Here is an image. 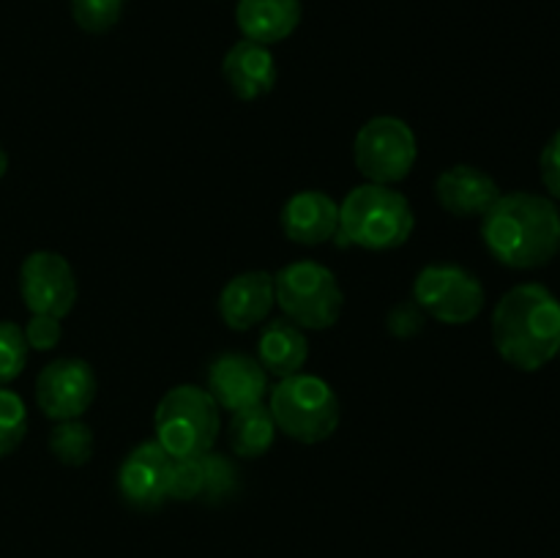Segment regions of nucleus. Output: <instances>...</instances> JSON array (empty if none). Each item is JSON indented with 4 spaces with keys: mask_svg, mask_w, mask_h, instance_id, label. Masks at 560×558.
<instances>
[{
    "mask_svg": "<svg viewBox=\"0 0 560 558\" xmlns=\"http://www.w3.org/2000/svg\"><path fill=\"white\" fill-rule=\"evenodd\" d=\"M22 332H25L27 348L33 350H52L60 342V337H63L60 321L49 315H31V321H27Z\"/></svg>",
    "mask_w": 560,
    "mask_h": 558,
    "instance_id": "nucleus-27",
    "label": "nucleus"
},
{
    "mask_svg": "<svg viewBox=\"0 0 560 558\" xmlns=\"http://www.w3.org/2000/svg\"><path fill=\"white\" fill-rule=\"evenodd\" d=\"M202 468H206V487H202V496L208 501H219V498H228L230 492L238 487V470L233 468L228 457L222 454H202Z\"/></svg>",
    "mask_w": 560,
    "mask_h": 558,
    "instance_id": "nucleus-24",
    "label": "nucleus"
},
{
    "mask_svg": "<svg viewBox=\"0 0 560 558\" xmlns=\"http://www.w3.org/2000/svg\"><path fill=\"white\" fill-rule=\"evenodd\" d=\"M419 156L413 129L394 115H377L366 120L353 142L355 167L370 184L392 186L405 181Z\"/></svg>",
    "mask_w": 560,
    "mask_h": 558,
    "instance_id": "nucleus-7",
    "label": "nucleus"
},
{
    "mask_svg": "<svg viewBox=\"0 0 560 558\" xmlns=\"http://www.w3.org/2000/svg\"><path fill=\"white\" fill-rule=\"evenodd\" d=\"M277 430L299 443H320L337 432L339 427V399L326 381L315 375L282 377L271 388L268 397Z\"/></svg>",
    "mask_w": 560,
    "mask_h": 558,
    "instance_id": "nucleus-4",
    "label": "nucleus"
},
{
    "mask_svg": "<svg viewBox=\"0 0 560 558\" xmlns=\"http://www.w3.org/2000/svg\"><path fill=\"white\" fill-rule=\"evenodd\" d=\"M273 299L299 328H331L345 310V293L331 268L299 260L273 274Z\"/></svg>",
    "mask_w": 560,
    "mask_h": 558,
    "instance_id": "nucleus-6",
    "label": "nucleus"
},
{
    "mask_svg": "<svg viewBox=\"0 0 560 558\" xmlns=\"http://www.w3.org/2000/svg\"><path fill=\"white\" fill-rule=\"evenodd\" d=\"M492 342L514 370L536 372L560 350V301L539 282L509 290L492 312Z\"/></svg>",
    "mask_w": 560,
    "mask_h": 558,
    "instance_id": "nucleus-2",
    "label": "nucleus"
},
{
    "mask_svg": "<svg viewBox=\"0 0 560 558\" xmlns=\"http://www.w3.org/2000/svg\"><path fill=\"white\" fill-rule=\"evenodd\" d=\"M558 356H560V350H558Z\"/></svg>",
    "mask_w": 560,
    "mask_h": 558,
    "instance_id": "nucleus-30",
    "label": "nucleus"
},
{
    "mask_svg": "<svg viewBox=\"0 0 560 558\" xmlns=\"http://www.w3.org/2000/svg\"><path fill=\"white\" fill-rule=\"evenodd\" d=\"M304 5L301 0H238L235 22L249 42L277 44L284 42L299 27Z\"/></svg>",
    "mask_w": 560,
    "mask_h": 558,
    "instance_id": "nucleus-17",
    "label": "nucleus"
},
{
    "mask_svg": "<svg viewBox=\"0 0 560 558\" xmlns=\"http://www.w3.org/2000/svg\"><path fill=\"white\" fill-rule=\"evenodd\" d=\"M175 460L159 446V441H145L131 449L118 470V490L126 503L137 509H153L170 498Z\"/></svg>",
    "mask_w": 560,
    "mask_h": 558,
    "instance_id": "nucleus-11",
    "label": "nucleus"
},
{
    "mask_svg": "<svg viewBox=\"0 0 560 558\" xmlns=\"http://www.w3.org/2000/svg\"><path fill=\"white\" fill-rule=\"evenodd\" d=\"M424 317H427L424 310H421L416 301H402V304H397L392 312H388L386 326L394 337L408 339V337H416V334L424 328Z\"/></svg>",
    "mask_w": 560,
    "mask_h": 558,
    "instance_id": "nucleus-26",
    "label": "nucleus"
},
{
    "mask_svg": "<svg viewBox=\"0 0 560 558\" xmlns=\"http://www.w3.org/2000/svg\"><path fill=\"white\" fill-rule=\"evenodd\" d=\"M539 170L545 189L550 191L552 200H560V129L547 140L539 159Z\"/></svg>",
    "mask_w": 560,
    "mask_h": 558,
    "instance_id": "nucleus-28",
    "label": "nucleus"
},
{
    "mask_svg": "<svg viewBox=\"0 0 560 558\" xmlns=\"http://www.w3.org/2000/svg\"><path fill=\"white\" fill-rule=\"evenodd\" d=\"M222 74L230 91L241 98V102H255V98L266 96L277 85V60H273L271 49L266 44H257L244 38V42L233 44L222 60Z\"/></svg>",
    "mask_w": 560,
    "mask_h": 558,
    "instance_id": "nucleus-16",
    "label": "nucleus"
},
{
    "mask_svg": "<svg viewBox=\"0 0 560 558\" xmlns=\"http://www.w3.org/2000/svg\"><path fill=\"white\" fill-rule=\"evenodd\" d=\"M27 432V410L20 394L0 386V460L14 454Z\"/></svg>",
    "mask_w": 560,
    "mask_h": 558,
    "instance_id": "nucleus-21",
    "label": "nucleus"
},
{
    "mask_svg": "<svg viewBox=\"0 0 560 558\" xmlns=\"http://www.w3.org/2000/svg\"><path fill=\"white\" fill-rule=\"evenodd\" d=\"M208 394L219 408L244 410L257 405L268 394V372L257 359L246 353H222L208 367Z\"/></svg>",
    "mask_w": 560,
    "mask_h": 558,
    "instance_id": "nucleus-12",
    "label": "nucleus"
},
{
    "mask_svg": "<svg viewBox=\"0 0 560 558\" xmlns=\"http://www.w3.org/2000/svg\"><path fill=\"white\" fill-rule=\"evenodd\" d=\"M96 399V375L82 359H58L38 372L36 403L47 419H80Z\"/></svg>",
    "mask_w": 560,
    "mask_h": 558,
    "instance_id": "nucleus-10",
    "label": "nucleus"
},
{
    "mask_svg": "<svg viewBox=\"0 0 560 558\" xmlns=\"http://www.w3.org/2000/svg\"><path fill=\"white\" fill-rule=\"evenodd\" d=\"M279 224H282V233L293 244H326V241H331L339 233V206L326 191H295L282 206Z\"/></svg>",
    "mask_w": 560,
    "mask_h": 558,
    "instance_id": "nucleus-13",
    "label": "nucleus"
},
{
    "mask_svg": "<svg viewBox=\"0 0 560 558\" xmlns=\"http://www.w3.org/2000/svg\"><path fill=\"white\" fill-rule=\"evenodd\" d=\"M416 217L408 197L392 186L361 184L339 206V235L372 252L397 249L413 235Z\"/></svg>",
    "mask_w": 560,
    "mask_h": 558,
    "instance_id": "nucleus-3",
    "label": "nucleus"
},
{
    "mask_svg": "<svg viewBox=\"0 0 560 558\" xmlns=\"http://www.w3.org/2000/svg\"><path fill=\"white\" fill-rule=\"evenodd\" d=\"M413 301L424 315L446 326H465L485 310V284L468 268L452 263H435L421 268L413 282Z\"/></svg>",
    "mask_w": 560,
    "mask_h": 558,
    "instance_id": "nucleus-8",
    "label": "nucleus"
},
{
    "mask_svg": "<svg viewBox=\"0 0 560 558\" xmlns=\"http://www.w3.org/2000/svg\"><path fill=\"white\" fill-rule=\"evenodd\" d=\"M156 441L173 460L202 457L219 435V405L206 388L175 386L156 408Z\"/></svg>",
    "mask_w": 560,
    "mask_h": 558,
    "instance_id": "nucleus-5",
    "label": "nucleus"
},
{
    "mask_svg": "<svg viewBox=\"0 0 560 558\" xmlns=\"http://www.w3.org/2000/svg\"><path fill=\"white\" fill-rule=\"evenodd\" d=\"M435 195L438 202L452 217L481 219L495 206V200L501 197V189H498L495 178L487 175L485 170L474 167V164H454V167L443 170L438 175Z\"/></svg>",
    "mask_w": 560,
    "mask_h": 558,
    "instance_id": "nucleus-14",
    "label": "nucleus"
},
{
    "mask_svg": "<svg viewBox=\"0 0 560 558\" xmlns=\"http://www.w3.org/2000/svg\"><path fill=\"white\" fill-rule=\"evenodd\" d=\"M202 487H206L202 457L175 460L173 479H170V498H175V501H191V498L202 496Z\"/></svg>",
    "mask_w": 560,
    "mask_h": 558,
    "instance_id": "nucleus-25",
    "label": "nucleus"
},
{
    "mask_svg": "<svg viewBox=\"0 0 560 558\" xmlns=\"http://www.w3.org/2000/svg\"><path fill=\"white\" fill-rule=\"evenodd\" d=\"M481 239L498 263L517 271L541 268L560 252V211L552 197L509 191L481 217Z\"/></svg>",
    "mask_w": 560,
    "mask_h": 558,
    "instance_id": "nucleus-1",
    "label": "nucleus"
},
{
    "mask_svg": "<svg viewBox=\"0 0 560 558\" xmlns=\"http://www.w3.org/2000/svg\"><path fill=\"white\" fill-rule=\"evenodd\" d=\"M27 339L16 323L0 321V386L16 381L27 364Z\"/></svg>",
    "mask_w": 560,
    "mask_h": 558,
    "instance_id": "nucleus-22",
    "label": "nucleus"
},
{
    "mask_svg": "<svg viewBox=\"0 0 560 558\" xmlns=\"http://www.w3.org/2000/svg\"><path fill=\"white\" fill-rule=\"evenodd\" d=\"M277 438V421H273L268 405L257 403L244 410H235L228 427V441L238 457L257 460L273 446Z\"/></svg>",
    "mask_w": 560,
    "mask_h": 558,
    "instance_id": "nucleus-19",
    "label": "nucleus"
},
{
    "mask_svg": "<svg viewBox=\"0 0 560 558\" xmlns=\"http://www.w3.org/2000/svg\"><path fill=\"white\" fill-rule=\"evenodd\" d=\"M126 0H71V16L85 33H107L124 14Z\"/></svg>",
    "mask_w": 560,
    "mask_h": 558,
    "instance_id": "nucleus-23",
    "label": "nucleus"
},
{
    "mask_svg": "<svg viewBox=\"0 0 560 558\" xmlns=\"http://www.w3.org/2000/svg\"><path fill=\"white\" fill-rule=\"evenodd\" d=\"M20 295L31 315L63 321L77 301V279L69 260L58 252H31L20 266Z\"/></svg>",
    "mask_w": 560,
    "mask_h": 558,
    "instance_id": "nucleus-9",
    "label": "nucleus"
},
{
    "mask_svg": "<svg viewBox=\"0 0 560 558\" xmlns=\"http://www.w3.org/2000/svg\"><path fill=\"white\" fill-rule=\"evenodd\" d=\"M310 359V342L304 337V328L290 323L288 317L266 323L257 339V361L268 375H277L279 381L290 375H299Z\"/></svg>",
    "mask_w": 560,
    "mask_h": 558,
    "instance_id": "nucleus-18",
    "label": "nucleus"
},
{
    "mask_svg": "<svg viewBox=\"0 0 560 558\" xmlns=\"http://www.w3.org/2000/svg\"><path fill=\"white\" fill-rule=\"evenodd\" d=\"M49 452L55 460L63 465H85L93 457V430L80 419L58 421L52 432H49Z\"/></svg>",
    "mask_w": 560,
    "mask_h": 558,
    "instance_id": "nucleus-20",
    "label": "nucleus"
},
{
    "mask_svg": "<svg viewBox=\"0 0 560 558\" xmlns=\"http://www.w3.org/2000/svg\"><path fill=\"white\" fill-rule=\"evenodd\" d=\"M273 299V277L268 271H244L219 293V315L233 332H249L268 317Z\"/></svg>",
    "mask_w": 560,
    "mask_h": 558,
    "instance_id": "nucleus-15",
    "label": "nucleus"
},
{
    "mask_svg": "<svg viewBox=\"0 0 560 558\" xmlns=\"http://www.w3.org/2000/svg\"><path fill=\"white\" fill-rule=\"evenodd\" d=\"M5 170H9V156H5V148L0 146V178L5 175Z\"/></svg>",
    "mask_w": 560,
    "mask_h": 558,
    "instance_id": "nucleus-29",
    "label": "nucleus"
}]
</instances>
